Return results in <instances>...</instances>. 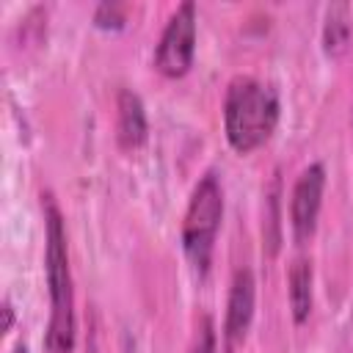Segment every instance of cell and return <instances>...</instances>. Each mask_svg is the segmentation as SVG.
Returning <instances> with one entry per match:
<instances>
[{
  "instance_id": "obj_11",
  "label": "cell",
  "mask_w": 353,
  "mask_h": 353,
  "mask_svg": "<svg viewBox=\"0 0 353 353\" xmlns=\"http://www.w3.org/2000/svg\"><path fill=\"white\" fill-rule=\"evenodd\" d=\"M193 353H218V342H215V331H212L210 317H204V323H201V336L196 339Z\"/></svg>"
},
{
  "instance_id": "obj_8",
  "label": "cell",
  "mask_w": 353,
  "mask_h": 353,
  "mask_svg": "<svg viewBox=\"0 0 353 353\" xmlns=\"http://www.w3.org/2000/svg\"><path fill=\"white\" fill-rule=\"evenodd\" d=\"M287 284H290V309H292V320L295 323H306L309 312H312V262L306 256H295L287 273Z\"/></svg>"
},
{
  "instance_id": "obj_4",
  "label": "cell",
  "mask_w": 353,
  "mask_h": 353,
  "mask_svg": "<svg viewBox=\"0 0 353 353\" xmlns=\"http://www.w3.org/2000/svg\"><path fill=\"white\" fill-rule=\"evenodd\" d=\"M196 52V6L182 3L168 17L157 50H154V69L165 77H182Z\"/></svg>"
},
{
  "instance_id": "obj_12",
  "label": "cell",
  "mask_w": 353,
  "mask_h": 353,
  "mask_svg": "<svg viewBox=\"0 0 353 353\" xmlns=\"http://www.w3.org/2000/svg\"><path fill=\"white\" fill-rule=\"evenodd\" d=\"M3 314H6V323H3V331H8V328H11V320H14V312H11V303H8V301L3 303Z\"/></svg>"
},
{
  "instance_id": "obj_2",
  "label": "cell",
  "mask_w": 353,
  "mask_h": 353,
  "mask_svg": "<svg viewBox=\"0 0 353 353\" xmlns=\"http://www.w3.org/2000/svg\"><path fill=\"white\" fill-rule=\"evenodd\" d=\"M279 94L256 77H234L223 97V130L234 152L248 154L262 146L279 124Z\"/></svg>"
},
{
  "instance_id": "obj_5",
  "label": "cell",
  "mask_w": 353,
  "mask_h": 353,
  "mask_svg": "<svg viewBox=\"0 0 353 353\" xmlns=\"http://www.w3.org/2000/svg\"><path fill=\"white\" fill-rule=\"evenodd\" d=\"M323 190H325V165L309 163L298 174V179L292 185V196H290V226H292V237L298 243H303L314 234L320 204H323Z\"/></svg>"
},
{
  "instance_id": "obj_10",
  "label": "cell",
  "mask_w": 353,
  "mask_h": 353,
  "mask_svg": "<svg viewBox=\"0 0 353 353\" xmlns=\"http://www.w3.org/2000/svg\"><path fill=\"white\" fill-rule=\"evenodd\" d=\"M124 17H127V8L121 3H102L94 11V22L99 28H121L124 25Z\"/></svg>"
},
{
  "instance_id": "obj_1",
  "label": "cell",
  "mask_w": 353,
  "mask_h": 353,
  "mask_svg": "<svg viewBox=\"0 0 353 353\" xmlns=\"http://www.w3.org/2000/svg\"><path fill=\"white\" fill-rule=\"evenodd\" d=\"M44 270L50 287V323L44 347L47 353L74 350V287L66 251V229L52 196H44Z\"/></svg>"
},
{
  "instance_id": "obj_13",
  "label": "cell",
  "mask_w": 353,
  "mask_h": 353,
  "mask_svg": "<svg viewBox=\"0 0 353 353\" xmlns=\"http://www.w3.org/2000/svg\"><path fill=\"white\" fill-rule=\"evenodd\" d=\"M11 353H30V350H28V345H22V342H19V345H17Z\"/></svg>"
},
{
  "instance_id": "obj_7",
  "label": "cell",
  "mask_w": 353,
  "mask_h": 353,
  "mask_svg": "<svg viewBox=\"0 0 353 353\" xmlns=\"http://www.w3.org/2000/svg\"><path fill=\"white\" fill-rule=\"evenodd\" d=\"M116 127H119V141L127 149H135L146 141V130H149L146 110H143L141 97L130 88H124L119 94V124Z\"/></svg>"
},
{
  "instance_id": "obj_6",
  "label": "cell",
  "mask_w": 353,
  "mask_h": 353,
  "mask_svg": "<svg viewBox=\"0 0 353 353\" xmlns=\"http://www.w3.org/2000/svg\"><path fill=\"white\" fill-rule=\"evenodd\" d=\"M254 303H256V281L248 268H237L232 276L229 298H226V317H223V347L234 350L251 320H254Z\"/></svg>"
},
{
  "instance_id": "obj_9",
  "label": "cell",
  "mask_w": 353,
  "mask_h": 353,
  "mask_svg": "<svg viewBox=\"0 0 353 353\" xmlns=\"http://www.w3.org/2000/svg\"><path fill=\"white\" fill-rule=\"evenodd\" d=\"M353 36V17L347 3H334L325 8V22H323V50L328 55H342L350 44Z\"/></svg>"
},
{
  "instance_id": "obj_3",
  "label": "cell",
  "mask_w": 353,
  "mask_h": 353,
  "mask_svg": "<svg viewBox=\"0 0 353 353\" xmlns=\"http://www.w3.org/2000/svg\"><path fill=\"white\" fill-rule=\"evenodd\" d=\"M221 218H223V188L218 182V174L207 171L193 188V196L182 221V248L199 276H204L210 268Z\"/></svg>"
}]
</instances>
